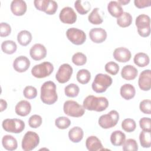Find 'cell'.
<instances>
[{"label":"cell","instance_id":"1","mask_svg":"<svg viewBox=\"0 0 151 151\" xmlns=\"http://www.w3.org/2000/svg\"><path fill=\"white\" fill-rule=\"evenodd\" d=\"M83 107L90 111H102L109 106V101L104 97H96L93 95L87 96L83 101Z\"/></svg>","mask_w":151,"mask_h":151},{"label":"cell","instance_id":"2","mask_svg":"<svg viewBox=\"0 0 151 151\" xmlns=\"http://www.w3.org/2000/svg\"><path fill=\"white\" fill-rule=\"evenodd\" d=\"M41 100L46 104L51 105L58 99L56 91V85L52 81H47L42 84L41 87Z\"/></svg>","mask_w":151,"mask_h":151},{"label":"cell","instance_id":"3","mask_svg":"<svg viewBox=\"0 0 151 151\" xmlns=\"http://www.w3.org/2000/svg\"><path fill=\"white\" fill-rule=\"evenodd\" d=\"M113 82L112 78L107 74L99 73L97 74L91 84L93 91L97 93L105 92Z\"/></svg>","mask_w":151,"mask_h":151},{"label":"cell","instance_id":"4","mask_svg":"<svg viewBox=\"0 0 151 151\" xmlns=\"http://www.w3.org/2000/svg\"><path fill=\"white\" fill-rule=\"evenodd\" d=\"M136 26L139 35L147 37L150 34V18L146 14H140L137 17L135 21Z\"/></svg>","mask_w":151,"mask_h":151},{"label":"cell","instance_id":"5","mask_svg":"<svg viewBox=\"0 0 151 151\" xmlns=\"http://www.w3.org/2000/svg\"><path fill=\"white\" fill-rule=\"evenodd\" d=\"M63 110L65 114L73 117H81L85 112L83 106L74 100L65 101L63 105Z\"/></svg>","mask_w":151,"mask_h":151},{"label":"cell","instance_id":"6","mask_svg":"<svg viewBox=\"0 0 151 151\" xmlns=\"http://www.w3.org/2000/svg\"><path fill=\"white\" fill-rule=\"evenodd\" d=\"M119 120V113L114 110L101 115L99 119V124L103 129H110L115 126Z\"/></svg>","mask_w":151,"mask_h":151},{"label":"cell","instance_id":"7","mask_svg":"<svg viewBox=\"0 0 151 151\" xmlns=\"http://www.w3.org/2000/svg\"><path fill=\"white\" fill-rule=\"evenodd\" d=\"M3 129L7 132L19 133L25 129V123L21 119H6L2 123Z\"/></svg>","mask_w":151,"mask_h":151},{"label":"cell","instance_id":"8","mask_svg":"<svg viewBox=\"0 0 151 151\" xmlns=\"http://www.w3.org/2000/svg\"><path fill=\"white\" fill-rule=\"evenodd\" d=\"M54 70L53 65L48 61L34 65L31 69V74L35 78H42L49 76Z\"/></svg>","mask_w":151,"mask_h":151},{"label":"cell","instance_id":"9","mask_svg":"<svg viewBox=\"0 0 151 151\" xmlns=\"http://www.w3.org/2000/svg\"><path fill=\"white\" fill-rule=\"evenodd\" d=\"M40 143L38 134L32 131L27 132L22 140V149L25 151H31L34 149Z\"/></svg>","mask_w":151,"mask_h":151},{"label":"cell","instance_id":"10","mask_svg":"<svg viewBox=\"0 0 151 151\" xmlns=\"http://www.w3.org/2000/svg\"><path fill=\"white\" fill-rule=\"evenodd\" d=\"M66 36L68 40L73 44L80 45L84 44L86 40L85 32L76 28H70L66 31Z\"/></svg>","mask_w":151,"mask_h":151},{"label":"cell","instance_id":"11","mask_svg":"<svg viewBox=\"0 0 151 151\" xmlns=\"http://www.w3.org/2000/svg\"><path fill=\"white\" fill-rule=\"evenodd\" d=\"M73 70L72 67L67 63L61 65L55 74V78L60 83H65L70 79Z\"/></svg>","mask_w":151,"mask_h":151},{"label":"cell","instance_id":"12","mask_svg":"<svg viewBox=\"0 0 151 151\" xmlns=\"http://www.w3.org/2000/svg\"><path fill=\"white\" fill-rule=\"evenodd\" d=\"M77 14L74 9L69 6L63 8L60 12L59 18L60 21L67 24H73L77 20Z\"/></svg>","mask_w":151,"mask_h":151},{"label":"cell","instance_id":"13","mask_svg":"<svg viewBox=\"0 0 151 151\" xmlns=\"http://www.w3.org/2000/svg\"><path fill=\"white\" fill-rule=\"evenodd\" d=\"M138 85L139 88L143 91H149L151 88V71L145 70L140 74Z\"/></svg>","mask_w":151,"mask_h":151},{"label":"cell","instance_id":"14","mask_svg":"<svg viewBox=\"0 0 151 151\" xmlns=\"http://www.w3.org/2000/svg\"><path fill=\"white\" fill-rule=\"evenodd\" d=\"M31 57L35 60L40 61L44 59L47 55V50L41 44H35L32 45L29 50Z\"/></svg>","mask_w":151,"mask_h":151},{"label":"cell","instance_id":"15","mask_svg":"<svg viewBox=\"0 0 151 151\" xmlns=\"http://www.w3.org/2000/svg\"><path fill=\"white\" fill-rule=\"evenodd\" d=\"M30 66V61L25 56L21 55L16 58L13 62V68L18 73L26 71Z\"/></svg>","mask_w":151,"mask_h":151},{"label":"cell","instance_id":"16","mask_svg":"<svg viewBox=\"0 0 151 151\" xmlns=\"http://www.w3.org/2000/svg\"><path fill=\"white\" fill-rule=\"evenodd\" d=\"M89 37L93 42L99 44L106 40L107 32L101 28H94L90 31Z\"/></svg>","mask_w":151,"mask_h":151},{"label":"cell","instance_id":"17","mask_svg":"<svg viewBox=\"0 0 151 151\" xmlns=\"http://www.w3.org/2000/svg\"><path fill=\"white\" fill-rule=\"evenodd\" d=\"M114 58L120 63L129 61L132 57L130 51L126 48L119 47L114 50L113 54Z\"/></svg>","mask_w":151,"mask_h":151},{"label":"cell","instance_id":"18","mask_svg":"<svg viewBox=\"0 0 151 151\" xmlns=\"http://www.w3.org/2000/svg\"><path fill=\"white\" fill-rule=\"evenodd\" d=\"M10 7L11 12L16 16H22L24 15L27 9L26 2L22 0L12 1Z\"/></svg>","mask_w":151,"mask_h":151},{"label":"cell","instance_id":"19","mask_svg":"<svg viewBox=\"0 0 151 151\" xmlns=\"http://www.w3.org/2000/svg\"><path fill=\"white\" fill-rule=\"evenodd\" d=\"M31 111V105L27 100H21L15 106V111L17 115L22 117L27 116Z\"/></svg>","mask_w":151,"mask_h":151},{"label":"cell","instance_id":"20","mask_svg":"<svg viewBox=\"0 0 151 151\" xmlns=\"http://www.w3.org/2000/svg\"><path fill=\"white\" fill-rule=\"evenodd\" d=\"M86 146L90 151H99L103 150V146L100 139L95 136H90L86 141Z\"/></svg>","mask_w":151,"mask_h":151},{"label":"cell","instance_id":"21","mask_svg":"<svg viewBox=\"0 0 151 151\" xmlns=\"http://www.w3.org/2000/svg\"><path fill=\"white\" fill-rule=\"evenodd\" d=\"M138 71L136 67L132 65H127L123 67L121 71V76L126 80H133L136 78Z\"/></svg>","mask_w":151,"mask_h":151},{"label":"cell","instance_id":"22","mask_svg":"<svg viewBox=\"0 0 151 151\" xmlns=\"http://www.w3.org/2000/svg\"><path fill=\"white\" fill-rule=\"evenodd\" d=\"M121 96L126 100L133 99L136 94V90L134 87L131 84H124L120 89Z\"/></svg>","mask_w":151,"mask_h":151},{"label":"cell","instance_id":"23","mask_svg":"<svg viewBox=\"0 0 151 151\" xmlns=\"http://www.w3.org/2000/svg\"><path fill=\"white\" fill-rule=\"evenodd\" d=\"M2 144L3 147L7 150L12 151L17 149L18 143L17 139L12 135L6 134L3 136L2 139Z\"/></svg>","mask_w":151,"mask_h":151},{"label":"cell","instance_id":"24","mask_svg":"<svg viewBox=\"0 0 151 151\" xmlns=\"http://www.w3.org/2000/svg\"><path fill=\"white\" fill-rule=\"evenodd\" d=\"M107 10L110 14L115 18H119L123 13L122 5L117 1H110L107 5Z\"/></svg>","mask_w":151,"mask_h":151},{"label":"cell","instance_id":"25","mask_svg":"<svg viewBox=\"0 0 151 151\" xmlns=\"http://www.w3.org/2000/svg\"><path fill=\"white\" fill-rule=\"evenodd\" d=\"M84 132L83 129L78 126L71 128L68 132L69 139L73 143H78L83 138Z\"/></svg>","mask_w":151,"mask_h":151},{"label":"cell","instance_id":"26","mask_svg":"<svg viewBox=\"0 0 151 151\" xmlns=\"http://www.w3.org/2000/svg\"><path fill=\"white\" fill-rule=\"evenodd\" d=\"M126 140L125 134L120 130H116L110 135L111 143L115 146H122Z\"/></svg>","mask_w":151,"mask_h":151},{"label":"cell","instance_id":"27","mask_svg":"<svg viewBox=\"0 0 151 151\" xmlns=\"http://www.w3.org/2000/svg\"><path fill=\"white\" fill-rule=\"evenodd\" d=\"M74 7L76 11L81 15H85L91 9V4L88 1H76L74 3Z\"/></svg>","mask_w":151,"mask_h":151},{"label":"cell","instance_id":"28","mask_svg":"<svg viewBox=\"0 0 151 151\" xmlns=\"http://www.w3.org/2000/svg\"><path fill=\"white\" fill-rule=\"evenodd\" d=\"M134 64L139 67H144L149 64L150 59L147 54L144 52L137 53L133 58Z\"/></svg>","mask_w":151,"mask_h":151},{"label":"cell","instance_id":"29","mask_svg":"<svg viewBox=\"0 0 151 151\" xmlns=\"http://www.w3.org/2000/svg\"><path fill=\"white\" fill-rule=\"evenodd\" d=\"M32 35L31 32L27 30L21 31L17 35V41L22 46H27L32 40Z\"/></svg>","mask_w":151,"mask_h":151},{"label":"cell","instance_id":"30","mask_svg":"<svg viewBox=\"0 0 151 151\" xmlns=\"http://www.w3.org/2000/svg\"><path fill=\"white\" fill-rule=\"evenodd\" d=\"M2 51L7 54H12L16 52L17 45L16 43L12 40H6L1 44Z\"/></svg>","mask_w":151,"mask_h":151},{"label":"cell","instance_id":"31","mask_svg":"<svg viewBox=\"0 0 151 151\" xmlns=\"http://www.w3.org/2000/svg\"><path fill=\"white\" fill-rule=\"evenodd\" d=\"M132 22V16L127 12H123L122 15L117 19V24L120 27L126 28L131 25Z\"/></svg>","mask_w":151,"mask_h":151},{"label":"cell","instance_id":"32","mask_svg":"<svg viewBox=\"0 0 151 151\" xmlns=\"http://www.w3.org/2000/svg\"><path fill=\"white\" fill-rule=\"evenodd\" d=\"M76 78L80 84H87L91 79V73L88 70L81 69L77 72Z\"/></svg>","mask_w":151,"mask_h":151},{"label":"cell","instance_id":"33","mask_svg":"<svg viewBox=\"0 0 151 151\" xmlns=\"http://www.w3.org/2000/svg\"><path fill=\"white\" fill-rule=\"evenodd\" d=\"M88 21L94 25L101 24L103 19L99 14V8H95L88 16Z\"/></svg>","mask_w":151,"mask_h":151},{"label":"cell","instance_id":"34","mask_svg":"<svg viewBox=\"0 0 151 151\" xmlns=\"http://www.w3.org/2000/svg\"><path fill=\"white\" fill-rule=\"evenodd\" d=\"M150 132L142 130L139 134V140L141 146L144 148H149L151 146Z\"/></svg>","mask_w":151,"mask_h":151},{"label":"cell","instance_id":"35","mask_svg":"<svg viewBox=\"0 0 151 151\" xmlns=\"http://www.w3.org/2000/svg\"><path fill=\"white\" fill-rule=\"evenodd\" d=\"M80 91L79 87L74 83L67 85L64 88L65 94L69 97H76L78 96Z\"/></svg>","mask_w":151,"mask_h":151},{"label":"cell","instance_id":"36","mask_svg":"<svg viewBox=\"0 0 151 151\" xmlns=\"http://www.w3.org/2000/svg\"><path fill=\"white\" fill-rule=\"evenodd\" d=\"M136 122L132 119H125L122 122V128L126 132H132L136 129Z\"/></svg>","mask_w":151,"mask_h":151},{"label":"cell","instance_id":"37","mask_svg":"<svg viewBox=\"0 0 151 151\" xmlns=\"http://www.w3.org/2000/svg\"><path fill=\"white\" fill-rule=\"evenodd\" d=\"M72 62L77 66L83 65L87 62V57L82 52H76L72 57Z\"/></svg>","mask_w":151,"mask_h":151},{"label":"cell","instance_id":"38","mask_svg":"<svg viewBox=\"0 0 151 151\" xmlns=\"http://www.w3.org/2000/svg\"><path fill=\"white\" fill-rule=\"evenodd\" d=\"M123 145L124 151H137L138 150V145L137 142L133 139H128L125 140Z\"/></svg>","mask_w":151,"mask_h":151},{"label":"cell","instance_id":"39","mask_svg":"<svg viewBox=\"0 0 151 151\" xmlns=\"http://www.w3.org/2000/svg\"><path fill=\"white\" fill-rule=\"evenodd\" d=\"M55 124L60 129H65L70 126L71 121L66 117L61 116L55 119Z\"/></svg>","mask_w":151,"mask_h":151},{"label":"cell","instance_id":"40","mask_svg":"<svg viewBox=\"0 0 151 151\" xmlns=\"http://www.w3.org/2000/svg\"><path fill=\"white\" fill-rule=\"evenodd\" d=\"M23 94L26 99H33L37 96V90L34 87L28 86H26L24 89Z\"/></svg>","mask_w":151,"mask_h":151},{"label":"cell","instance_id":"41","mask_svg":"<svg viewBox=\"0 0 151 151\" xmlns=\"http://www.w3.org/2000/svg\"><path fill=\"white\" fill-rule=\"evenodd\" d=\"M104 68L107 73L114 76L118 73L119 71V65L114 61H110L106 64Z\"/></svg>","mask_w":151,"mask_h":151},{"label":"cell","instance_id":"42","mask_svg":"<svg viewBox=\"0 0 151 151\" xmlns=\"http://www.w3.org/2000/svg\"><path fill=\"white\" fill-rule=\"evenodd\" d=\"M42 122V117L40 115L34 114L29 117L28 120V124L31 128L36 129L41 125Z\"/></svg>","mask_w":151,"mask_h":151},{"label":"cell","instance_id":"43","mask_svg":"<svg viewBox=\"0 0 151 151\" xmlns=\"http://www.w3.org/2000/svg\"><path fill=\"white\" fill-rule=\"evenodd\" d=\"M140 110L146 114H151V101L149 99L142 100L139 104Z\"/></svg>","mask_w":151,"mask_h":151},{"label":"cell","instance_id":"44","mask_svg":"<svg viewBox=\"0 0 151 151\" xmlns=\"http://www.w3.org/2000/svg\"><path fill=\"white\" fill-rule=\"evenodd\" d=\"M140 128L144 131H151V120L149 117H143L139 120Z\"/></svg>","mask_w":151,"mask_h":151},{"label":"cell","instance_id":"45","mask_svg":"<svg viewBox=\"0 0 151 151\" xmlns=\"http://www.w3.org/2000/svg\"><path fill=\"white\" fill-rule=\"evenodd\" d=\"M50 0H35L34 1V4L35 7L39 11L45 12Z\"/></svg>","mask_w":151,"mask_h":151},{"label":"cell","instance_id":"46","mask_svg":"<svg viewBox=\"0 0 151 151\" xmlns=\"http://www.w3.org/2000/svg\"><path fill=\"white\" fill-rule=\"evenodd\" d=\"M11 32V26L6 22H1L0 24V36L1 37H6Z\"/></svg>","mask_w":151,"mask_h":151},{"label":"cell","instance_id":"47","mask_svg":"<svg viewBox=\"0 0 151 151\" xmlns=\"http://www.w3.org/2000/svg\"><path fill=\"white\" fill-rule=\"evenodd\" d=\"M58 8V4L55 1L50 0L49 4L46 11L45 12L48 15H54Z\"/></svg>","mask_w":151,"mask_h":151},{"label":"cell","instance_id":"48","mask_svg":"<svg viewBox=\"0 0 151 151\" xmlns=\"http://www.w3.org/2000/svg\"><path fill=\"white\" fill-rule=\"evenodd\" d=\"M134 4L136 7L141 9L146 7L150 6L151 1L150 0H134Z\"/></svg>","mask_w":151,"mask_h":151},{"label":"cell","instance_id":"49","mask_svg":"<svg viewBox=\"0 0 151 151\" xmlns=\"http://www.w3.org/2000/svg\"><path fill=\"white\" fill-rule=\"evenodd\" d=\"M7 107V103L5 100H4V99H1L0 100V110L1 111H3L4 110H5Z\"/></svg>","mask_w":151,"mask_h":151},{"label":"cell","instance_id":"50","mask_svg":"<svg viewBox=\"0 0 151 151\" xmlns=\"http://www.w3.org/2000/svg\"><path fill=\"white\" fill-rule=\"evenodd\" d=\"M130 0H120V1H118L117 2L120 4L121 5H127V4H129L130 2Z\"/></svg>","mask_w":151,"mask_h":151}]
</instances>
